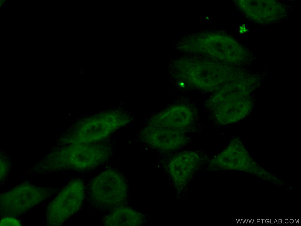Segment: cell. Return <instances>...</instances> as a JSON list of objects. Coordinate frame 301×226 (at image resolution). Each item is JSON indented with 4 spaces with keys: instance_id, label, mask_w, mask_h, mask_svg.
I'll list each match as a JSON object with an SVG mask.
<instances>
[{
    "instance_id": "cell-1",
    "label": "cell",
    "mask_w": 301,
    "mask_h": 226,
    "mask_svg": "<svg viewBox=\"0 0 301 226\" xmlns=\"http://www.w3.org/2000/svg\"><path fill=\"white\" fill-rule=\"evenodd\" d=\"M125 180L118 172L105 171L93 178L88 186L91 205L98 210H112L122 206L127 196Z\"/></svg>"
},
{
    "instance_id": "cell-2",
    "label": "cell",
    "mask_w": 301,
    "mask_h": 226,
    "mask_svg": "<svg viewBox=\"0 0 301 226\" xmlns=\"http://www.w3.org/2000/svg\"><path fill=\"white\" fill-rule=\"evenodd\" d=\"M57 191L55 188L40 187L25 181L1 194V216L3 217L19 216Z\"/></svg>"
},
{
    "instance_id": "cell-3",
    "label": "cell",
    "mask_w": 301,
    "mask_h": 226,
    "mask_svg": "<svg viewBox=\"0 0 301 226\" xmlns=\"http://www.w3.org/2000/svg\"><path fill=\"white\" fill-rule=\"evenodd\" d=\"M84 195L83 181L79 178L71 180L49 204L46 212L47 225H62L79 210Z\"/></svg>"
},
{
    "instance_id": "cell-4",
    "label": "cell",
    "mask_w": 301,
    "mask_h": 226,
    "mask_svg": "<svg viewBox=\"0 0 301 226\" xmlns=\"http://www.w3.org/2000/svg\"><path fill=\"white\" fill-rule=\"evenodd\" d=\"M185 132L148 125L140 133L142 140L153 148L173 150L185 145L188 141Z\"/></svg>"
},
{
    "instance_id": "cell-5",
    "label": "cell",
    "mask_w": 301,
    "mask_h": 226,
    "mask_svg": "<svg viewBox=\"0 0 301 226\" xmlns=\"http://www.w3.org/2000/svg\"><path fill=\"white\" fill-rule=\"evenodd\" d=\"M181 76L190 87L206 92L217 90L230 79L228 71L195 69L185 71Z\"/></svg>"
},
{
    "instance_id": "cell-6",
    "label": "cell",
    "mask_w": 301,
    "mask_h": 226,
    "mask_svg": "<svg viewBox=\"0 0 301 226\" xmlns=\"http://www.w3.org/2000/svg\"><path fill=\"white\" fill-rule=\"evenodd\" d=\"M201 160L199 154L194 151L182 152L171 159L170 172L178 187L182 188L186 185L199 167Z\"/></svg>"
},
{
    "instance_id": "cell-7",
    "label": "cell",
    "mask_w": 301,
    "mask_h": 226,
    "mask_svg": "<svg viewBox=\"0 0 301 226\" xmlns=\"http://www.w3.org/2000/svg\"><path fill=\"white\" fill-rule=\"evenodd\" d=\"M191 110L185 106H178L156 116L149 125L186 132L193 122Z\"/></svg>"
},
{
    "instance_id": "cell-8",
    "label": "cell",
    "mask_w": 301,
    "mask_h": 226,
    "mask_svg": "<svg viewBox=\"0 0 301 226\" xmlns=\"http://www.w3.org/2000/svg\"><path fill=\"white\" fill-rule=\"evenodd\" d=\"M245 153L240 140L234 138L222 152L211 160L209 169L212 171L236 169Z\"/></svg>"
},
{
    "instance_id": "cell-9",
    "label": "cell",
    "mask_w": 301,
    "mask_h": 226,
    "mask_svg": "<svg viewBox=\"0 0 301 226\" xmlns=\"http://www.w3.org/2000/svg\"><path fill=\"white\" fill-rule=\"evenodd\" d=\"M20 221L11 217H4L1 220L0 226H21Z\"/></svg>"
}]
</instances>
